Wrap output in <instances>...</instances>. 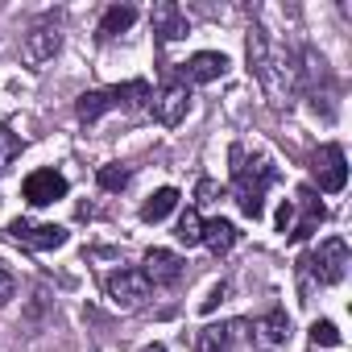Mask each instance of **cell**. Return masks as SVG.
I'll return each instance as SVG.
<instances>
[{"label":"cell","mask_w":352,"mask_h":352,"mask_svg":"<svg viewBox=\"0 0 352 352\" xmlns=\"http://www.w3.org/2000/svg\"><path fill=\"white\" fill-rule=\"evenodd\" d=\"M302 265L315 274V282L336 286V282H344V274H348V245H344L340 236H331V241H323V245L302 261Z\"/></svg>","instance_id":"cell-5"},{"label":"cell","mask_w":352,"mask_h":352,"mask_svg":"<svg viewBox=\"0 0 352 352\" xmlns=\"http://www.w3.org/2000/svg\"><path fill=\"white\" fill-rule=\"evenodd\" d=\"M236 241H241V232H236L228 220H220V216H216V220H208V224H204V241H199V245H208L212 253H228Z\"/></svg>","instance_id":"cell-16"},{"label":"cell","mask_w":352,"mask_h":352,"mask_svg":"<svg viewBox=\"0 0 352 352\" xmlns=\"http://www.w3.org/2000/svg\"><path fill=\"white\" fill-rule=\"evenodd\" d=\"M133 21H137V9H133V5H112V9L104 13V21H100V42H112V38L124 34Z\"/></svg>","instance_id":"cell-19"},{"label":"cell","mask_w":352,"mask_h":352,"mask_svg":"<svg viewBox=\"0 0 352 352\" xmlns=\"http://www.w3.org/2000/svg\"><path fill=\"white\" fill-rule=\"evenodd\" d=\"M228 157H232V191H236L241 212H245L249 220H261V216H265V191H270V183L278 179L274 162L261 157V153L249 157L241 145H232Z\"/></svg>","instance_id":"cell-2"},{"label":"cell","mask_w":352,"mask_h":352,"mask_svg":"<svg viewBox=\"0 0 352 352\" xmlns=\"http://www.w3.org/2000/svg\"><path fill=\"white\" fill-rule=\"evenodd\" d=\"M187 112H191V87H187V83H166L162 91L149 96V116H153L157 124H166V129L183 124Z\"/></svg>","instance_id":"cell-6"},{"label":"cell","mask_w":352,"mask_h":352,"mask_svg":"<svg viewBox=\"0 0 352 352\" xmlns=\"http://www.w3.org/2000/svg\"><path fill=\"white\" fill-rule=\"evenodd\" d=\"M224 294H228V286H224V282H220V286H216V290H212V294H208V298H204V302H199V311H216V307H220V302H224Z\"/></svg>","instance_id":"cell-27"},{"label":"cell","mask_w":352,"mask_h":352,"mask_svg":"<svg viewBox=\"0 0 352 352\" xmlns=\"http://www.w3.org/2000/svg\"><path fill=\"white\" fill-rule=\"evenodd\" d=\"M257 340H261L265 348H282V344L290 340V315H286L282 307H274L270 315H261V319H257Z\"/></svg>","instance_id":"cell-15"},{"label":"cell","mask_w":352,"mask_h":352,"mask_svg":"<svg viewBox=\"0 0 352 352\" xmlns=\"http://www.w3.org/2000/svg\"><path fill=\"white\" fill-rule=\"evenodd\" d=\"M174 236H179L187 249L204 241V220H199V212H195V208H187V212L179 216V224H174Z\"/></svg>","instance_id":"cell-20"},{"label":"cell","mask_w":352,"mask_h":352,"mask_svg":"<svg viewBox=\"0 0 352 352\" xmlns=\"http://www.w3.org/2000/svg\"><path fill=\"white\" fill-rule=\"evenodd\" d=\"M149 96H153V87H149L145 79H133V83L100 87V91H83V96L75 100V112H79V120H100L104 112H112V108H129V104H141V100H149Z\"/></svg>","instance_id":"cell-3"},{"label":"cell","mask_w":352,"mask_h":352,"mask_svg":"<svg viewBox=\"0 0 352 352\" xmlns=\"http://www.w3.org/2000/svg\"><path fill=\"white\" fill-rule=\"evenodd\" d=\"M21 191H25V199H30L34 208H46V204H58V199L67 195V179H63L58 170H34Z\"/></svg>","instance_id":"cell-11"},{"label":"cell","mask_w":352,"mask_h":352,"mask_svg":"<svg viewBox=\"0 0 352 352\" xmlns=\"http://www.w3.org/2000/svg\"><path fill=\"white\" fill-rule=\"evenodd\" d=\"M174 208H179V191H174V187H162V191H153V195L145 199L141 220H145V224H162Z\"/></svg>","instance_id":"cell-18"},{"label":"cell","mask_w":352,"mask_h":352,"mask_svg":"<svg viewBox=\"0 0 352 352\" xmlns=\"http://www.w3.org/2000/svg\"><path fill=\"white\" fill-rule=\"evenodd\" d=\"M232 331L236 323H212L195 336V352H232Z\"/></svg>","instance_id":"cell-17"},{"label":"cell","mask_w":352,"mask_h":352,"mask_svg":"<svg viewBox=\"0 0 352 352\" xmlns=\"http://www.w3.org/2000/svg\"><path fill=\"white\" fill-rule=\"evenodd\" d=\"M58 46H63V30H58L54 21H38V25L21 38V58H25L30 67H42V63H50V58L58 54Z\"/></svg>","instance_id":"cell-8"},{"label":"cell","mask_w":352,"mask_h":352,"mask_svg":"<svg viewBox=\"0 0 352 352\" xmlns=\"http://www.w3.org/2000/svg\"><path fill=\"white\" fill-rule=\"evenodd\" d=\"M290 224H294V204H282V208H278V232L286 236V232H290Z\"/></svg>","instance_id":"cell-26"},{"label":"cell","mask_w":352,"mask_h":352,"mask_svg":"<svg viewBox=\"0 0 352 352\" xmlns=\"http://www.w3.org/2000/svg\"><path fill=\"white\" fill-rule=\"evenodd\" d=\"M100 187L104 191H124L129 187V166H120V162H112V166H100Z\"/></svg>","instance_id":"cell-22"},{"label":"cell","mask_w":352,"mask_h":352,"mask_svg":"<svg viewBox=\"0 0 352 352\" xmlns=\"http://www.w3.org/2000/svg\"><path fill=\"white\" fill-rule=\"evenodd\" d=\"M141 274L149 278V286H174V282L183 278V257L170 253V249H149Z\"/></svg>","instance_id":"cell-13"},{"label":"cell","mask_w":352,"mask_h":352,"mask_svg":"<svg viewBox=\"0 0 352 352\" xmlns=\"http://www.w3.org/2000/svg\"><path fill=\"white\" fill-rule=\"evenodd\" d=\"M9 236L17 245H25V249H38V253L67 245V228H58V224H34V220H13L9 224Z\"/></svg>","instance_id":"cell-9"},{"label":"cell","mask_w":352,"mask_h":352,"mask_svg":"<svg viewBox=\"0 0 352 352\" xmlns=\"http://www.w3.org/2000/svg\"><path fill=\"white\" fill-rule=\"evenodd\" d=\"M13 294H17V278H13V274H9L5 265H0V307H5V302H9Z\"/></svg>","instance_id":"cell-25"},{"label":"cell","mask_w":352,"mask_h":352,"mask_svg":"<svg viewBox=\"0 0 352 352\" xmlns=\"http://www.w3.org/2000/svg\"><path fill=\"white\" fill-rule=\"evenodd\" d=\"M17 157H21V137L9 124H0V174H5Z\"/></svg>","instance_id":"cell-21"},{"label":"cell","mask_w":352,"mask_h":352,"mask_svg":"<svg viewBox=\"0 0 352 352\" xmlns=\"http://www.w3.org/2000/svg\"><path fill=\"white\" fill-rule=\"evenodd\" d=\"M195 199H199V204H220V199H224V187H220L216 179H199V183H195Z\"/></svg>","instance_id":"cell-24"},{"label":"cell","mask_w":352,"mask_h":352,"mask_svg":"<svg viewBox=\"0 0 352 352\" xmlns=\"http://www.w3.org/2000/svg\"><path fill=\"white\" fill-rule=\"evenodd\" d=\"M224 71H228V58L220 50H199V54H191L183 63L187 83H216V79H224Z\"/></svg>","instance_id":"cell-14"},{"label":"cell","mask_w":352,"mask_h":352,"mask_svg":"<svg viewBox=\"0 0 352 352\" xmlns=\"http://www.w3.org/2000/svg\"><path fill=\"white\" fill-rule=\"evenodd\" d=\"M311 174H315L319 191H327V195L344 191V183H348V157H344V149L340 145H319L315 157H311Z\"/></svg>","instance_id":"cell-7"},{"label":"cell","mask_w":352,"mask_h":352,"mask_svg":"<svg viewBox=\"0 0 352 352\" xmlns=\"http://www.w3.org/2000/svg\"><path fill=\"white\" fill-rule=\"evenodd\" d=\"M149 25H153L157 42H183V38L191 34L187 13L174 5V0H162V5H153V9H149Z\"/></svg>","instance_id":"cell-10"},{"label":"cell","mask_w":352,"mask_h":352,"mask_svg":"<svg viewBox=\"0 0 352 352\" xmlns=\"http://www.w3.org/2000/svg\"><path fill=\"white\" fill-rule=\"evenodd\" d=\"M249 71L257 75V83H261V91L274 108H290L298 100V83H302L298 54L290 46L274 42L265 30L249 34Z\"/></svg>","instance_id":"cell-1"},{"label":"cell","mask_w":352,"mask_h":352,"mask_svg":"<svg viewBox=\"0 0 352 352\" xmlns=\"http://www.w3.org/2000/svg\"><path fill=\"white\" fill-rule=\"evenodd\" d=\"M311 344H315V348H336V344H340L336 323H331V319H315V323H311Z\"/></svg>","instance_id":"cell-23"},{"label":"cell","mask_w":352,"mask_h":352,"mask_svg":"<svg viewBox=\"0 0 352 352\" xmlns=\"http://www.w3.org/2000/svg\"><path fill=\"white\" fill-rule=\"evenodd\" d=\"M294 208H298L302 216L290 224V232H286V236H290V241H307V236H311V232H315V228L327 220V212H323V204H319V195H315L311 187H298V199H294Z\"/></svg>","instance_id":"cell-12"},{"label":"cell","mask_w":352,"mask_h":352,"mask_svg":"<svg viewBox=\"0 0 352 352\" xmlns=\"http://www.w3.org/2000/svg\"><path fill=\"white\" fill-rule=\"evenodd\" d=\"M104 290H108V302L116 311H141L149 302V290L153 286H149V278L141 270H116V274L104 278Z\"/></svg>","instance_id":"cell-4"},{"label":"cell","mask_w":352,"mask_h":352,"mask_svg":"<svg viewBox=\"0 0 352 352\" xmlns=\"http://www.w3.org/2000/svg\"><path fill=\"white\" fill-rule=\"evenodd\" d=\"M141 352H166V348H162V344H145Z\"/></svg>","instance_id":"cell-28"}]
</instances>
